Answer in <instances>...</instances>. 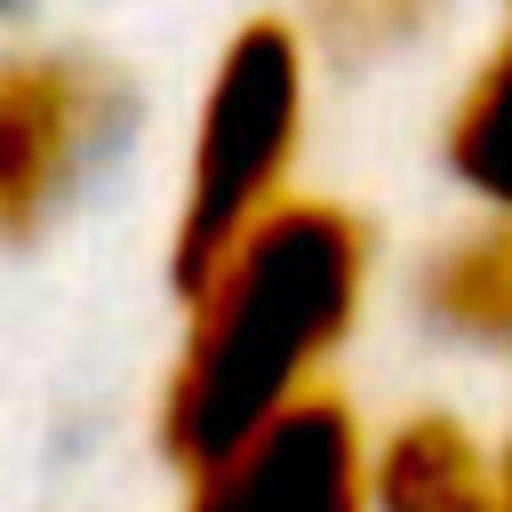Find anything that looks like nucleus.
Here are the masks:
<instances>
[{
    "label": "nucleus",
    "instance_id": "f257e3e1",
    "mask_svg": "<svg viewBox=\"0 0 512 512\" xmlns=\"http://www.w3.org/2000/svg\"><path fill=\"white\" fill-rule=\"evenodd\" d=\"M376 288V240L336 200H280L184 288V344L160 384V448L176 472L216 464L280 408L328 392Z\"/></svg>",
    "mask_w": 512,
    "mask_h": 512
},
{
    "label": "nucleus",
    "instance_id": "7ed1b4c3",
    "mask_svg": "<svg viewBox=\"0 0 512 512\" xmlns=\"http://www.w3.org/2000/svg\"><path fill=\"white\" fill-rule=\"evenodd\" d=\"M136 88L72 48L0 56V240H40L128 144Z\"/></svg>",
    "mask_w": 512,
    "mask_h": 512
},
{
    "label": "nucleus",
    "instance_id": "f03ea898",
    "mask_svg": "<svg viewBox=\"0 0 512 512\" xmlns=\"http://www.w3.org/2000/svg\"><path fill=\"white\" fill-rule=\"evenodd\" d=\"M304 120H312V48L296 40L288 16H248L216 48L200 112H192L176 224H168V280H176V296L240 232H256L280 200H296Z\"/></svg>",
    "mask_w": 512,
    "mask_h": 512
},
{
    "label": "nucleus",
    "instance_id": "6e6552de",
    "mask_svg": "<svg viewBox=\"0 0 512 512\" xmlns=\"http://www.w3.org/2000/svg\"><path fill=\"white\" fill-rule=\"evenodd\" d=\"M448 0H288L296 40L312 48V64H392L408 56Z\"/></svg>",
    "mask_w": 512,
    "mask_h": 512
},
{
    "label": "nucleus",
    "instance_id": "1a4fd4ad",
    "mask_svg": "<svg viewBox=\"0 0 512 512\" xmlns=\"http://www.w3.org/2000/svg\"><path fill=\"white\" fill-rule=\"evenodd\" d=\"M496 512H512V416L496 432Z\"/></svg>",
    "mask_w": 512,
    "mask_h": 512
},
{
    "label": "nucleus",
    "instance_id": "39448f33",
    "mask_svg": "<svg viewBox=\"0 0 512 512\" xmlns=\"http://www.w3.org/2000/svg\"><path fill=\"white\" fill-rule=\"evenodd\" d=\"M368 512H496V440L456 408H400L368 432Z\"/></svg>",
    "mask_w": 512,
    "mask_h": 512
},
{
    "label": "nucleus",
    "instance_id": "20e7f679",
    "mask_svg": "<svg viewBox=\"0 0 512 512\" xmlns=\"http://www.w3.org/2000/svg\"><path fill=\"white\" fill-rule=\"evenodd\" d=\"M184 480V512H368V424L344 392H312Z\"/></svg>",
    "mask_w": 512,
    "mask_h": 512
},
{
    "label": "nucleus",
    "instance_id": "9d476101",
    "mask_svg": "<svg viewBox=\"0 0 512 512\" xmlns=\"http://www.w3.org/2000/svg\"><path fill=\"white\" fill-rule=\"evenodd\" d=\"M16 16H24V0H0V24H16Z\"/></svg>",
    "mask_w": 512,
    "mask_h": 512
},
{
    "label": "nucleus",
    "instance_id": "9b49d317",
    "mask_svg": "<svg viewBox=\"0 0 512 512\" xmlns=\"http://www.w3.org/2000/svg\"><path fill=\"white\" fill-rule=\"evenodd\" d=\"M504 8H512V0H504Z\"/></svg>",
    "mask_w": 512,
    "mask_h": 512
},
{
    "label": "nucleus",
    "instance_id": "423d86ee",
    "mask_svg": "<svg viewBox=\"0 0 512 512\" xmlns=\"http://www.w3.org/2000/svg\"><path fill=\"white\" fill-rule=\"evenodd\" d=\"M408 304L440 344L512 360V216H480L472 208L464 224H448L416 256Z\"/></svg>",
    "mask_w": 512,
    "mask_h": 512
},
{
    "label": "nucleus",
    "instance_id": "0eeeda50",
    "mask_svg": "<svg viewBox=\"0 0 512 512\" xmlns=\"http://www.w3.org/2000/svg\"><path fill=\"white\" fill-rule=\"evenodd\" d=\"M440 160L480 216H512V8L504 32L456 80V104L440 120Z\"/></svg>",
    "mask_w": 512,
    "mask_h": 512
}]
</instances>
